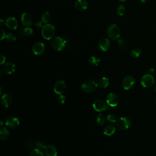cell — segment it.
Wrapping results in <instances>:
<instances>
[{
    "label": "cell",
    "instance_id": "1",
    "mask_svg": "<svg viewBox=\"0 0 156 156\" xmlns=\"http://www.w3.org/2000/svg\"><path fill=\"white\" fill-rule=\"evenodd\" d=\"M55 34V27L51 24H44L41 28L42 37L47 40L52 39Z\"/></svg>",
    "mask_w": 156,
    "mask_h": 156
},
{
    "label": "cell",
    "instance_id": "2",
    "mask_svg": "<svg viewBox=\"0 0 156 156\" xmlns=\"http://www.w3.org/2000/svg\"><path fill=\"white\" fill-rule=\"evenodd\" d=\"M121 31L119 27L115 24L109 25L107 29V35L112 40H118L120 37Z\"/></svg>",
    "mask_w": 156,
    "mask_h": 156
},
{
    "label": "cell",
    "instance_id": "3",
    "mask_svg": "<svg viewBox=\"0 0 156 156\" xmlns=\"http://www.w3.org/2000/svg\"><path fill=\"white\" fill-rule=\"evenodd\" d=\"M66 41L61 37H55L51 41L52 48L57 51H62L66 46Z\"/></svg>",
    "mask_w": 156,
    "mask_h": 156
},
{
    "label": "cell",
    "instance_id": "4",
    "mask_svg": "<svg viewBox=\"0 0 156 156\" xmlns=\"http://www.w3.org/2000/svg\"><path fill=\"white\" fill-rule=\"evenodd\" d=\"M98 84L93 80H88L83 82L81 85V89L85 93H91L97 90Z\"/></svg>",
    "mask_w": 156,
    "mask_h": 156
},
{
    "label": "cell",
    "instance_id": "5",
    "mask_svg": "<svg viewBox=\"0 0 156 156\" xmlns=\"http://www.w3.org/2000/svg\"><path fill=\"white\" fill-rule=\"evenodd\" d=\"M132 125L131 120L127 117H121L117 119L116 122V126L118 129L120 130H127Z\"/></svg>",
    "mask_w": 156,
    "mask_h": 156
},
{
    "label": "cell",
    "instance_id": "6",
    "mask_svg": "<svg viewBox=\"0 0 156 156\" xmlns=\"http://www.w3.org/2000/svg\"><path fill=\"white\" fill-rule=\"evenodd\" d=\"M92 106H93V108H94V110L98 112H104V111H105V110L109 109L108 105H107V102H104L103 100L100 99H96L93 102Z\"/></svg>",
    "mask_w": 156,
    "mask_h": 156
},
{
    "label": "cell",
    "instance_id": "7",
    "mask_svg": "<svg viewBox=\"0 0 156 156\" xmlns=\"http://www.w3.org/2000/svg\"><path fill=\"white\" fill-rule=\"evenodd\" d=\"M154 78L150 74H144L141 79V84L144 88H150L154 83Z\"/></svg>",
    "mask_w": 156,
    "mask_h": 156
},
{
    "label": "cell",
    "instance_id": "8",
    "mask_svg": "<svg viewBox=\"0 0 156 156\" xmlns=\"http://www.w3.org/2000/svg\"><path fill=\"white\" fill-rule=\"evenodd\" d=\"M32 52L36 55H41L45 51V45L41 41L35 43L32 47Z\"/></svg>",
    "mask_w": 156,
    "mask_h": 156
},
{
    "label": "cell",
    "instance_id": "9",
    "mask_svg": "<svg viewBox=\"0 0 156 156\" xmlns=\"http://www.w3.org/2000/svg\"><path fill=\"white\" fill-rule=\"evenodd\" d=\"M106 102L108 106L115 107L119 103V97L115 93H110L106 97Z\"/></svg>",
    "mask_w": 156,
    "mask_h": 156
},
{
    "label": "cell",
    "instance_id": "10",
    "mask_svg": "<svg viewBox=\"0 0 156 156\" xmlns=\"http://www.w3.org/2000/svg\"><path fill=\"white\" fill-rule=\"evenodd\" d=\"M135 83V79L132 76H126L122 82V85L124 90H128L130 89Z\"/></svg>",
    "mask_w": 156,
    "mask_h": 156
},
{
    "label": "cell",
    "instance_id": "11",
    "mask_svg": "<svg viewBox=\"0 0 156 156\" xmlns=\"http://www.w3.org/2000/svg\"><path fill=\"white\" fill-rule=\"evenodd\" d=\"M66 88V82L63 80H57L54 86V91L57 94H63Z\"/></svg>",
    "mask_w": 156,
    "mask_h": 156
},
{
    "label": "cell",
    "instance_id": "12",
    "mask_svg": "<svg viewBox=\"0 0 156 156\" xmlns=\"http://www.w3.org/2000/svg\"><path fill=\"white\" fill-rule=\"evenodd\" d=\"M111 46V43L110 40L106 38H103L99 40L98 43V48L101 51H107Z\"/></svg>",
    "mask_w": 156,
    "mask_h": 156
},
{
    "label": "cell",
    "instance_id": "13",
    "mask_svg": "<svg viewBox=\"0 0 156 156\" xmlns=\"http://www.w3.org/2000/svg\"><path fill=\"white\" fill-rule=\"evenodd\" d=\"M5 26L10 29L15 30L18 27V22L17 20L13 16H10L6 18L5 21Z\"/></svg>",
    "mask_w": 156,
    "mask_h": 156
},
{
    "label": "cell",
    "instance_id": "14",
    "mask_svg": "<svg viewBox=\"0 0 156 156\" xmlns=\"http://www.w3.org/2000/svg\"><path fill=\"white\" fill-rule=\"evenodd\" d=\"M5 126L10 129H14L17 127L20 124L18 119L14 116L9 117L5 121Z\"/></svg>",
    "mask_w": 156,
    "mask_h": 156
},
{
    "label": "cell",
    "instance_id": "15",
    "mask_svg": "<svg viewBox=\"0 0 156 156\" xmlns=\"http://www.w3.org/2000/svg\"><path fill=\"white\" fill-rule=\"evenodd\" d=\"M12 102H13V99L10 94L8 93H5L3 95H2L1 99V102L3 107L6 108L10 107L12 105Z\"/></svg>",
    "mask_w": 156,
    "mask_h": 156
},
{
    "label": "cell",
    "instance_id": "16",
    "mask_svg": "<svg viewBox=\"0 0 156 156\" xmlns=\"http://www.w3.org/2000/svg\"><path fill=\"white\" fill-rule=\"evenodd\" d=\"M43 152L46 156H57V155L56 148L51 144L46 145L43 149Z\"/></svg>",
    "mask_w": 156,
    "mask_h": 156
},
{
    "label": "cell",
    "instance_id": "17",
    "mask_svg": "<svg viewBox=\"0 0 156 156\" xmlns=\"http://www.w3.org/2000/svg\"><path fill=\"white\" fill-rule=\"evenodd\" d=\"M21 21L22 24L26 27H29L32 24L31 16L27 12H24L21 15Z\"/></svg>",
    "mask_w": 156,
    "mask_h": 156
},
{
    "label": "cell",
    "instance_id": "18",
    "mask_svg": "<svg viewBox=\"0 0 156 156\" xmlns=\"http://www.w3.org/2000/svg\"><path fill=\"white\" fill-rule=\"evenodd\" d=\"M74 6L77 10L83 11L88 8V4L86 0H76L74 3Z\"/></svg>",
    "mask_w": 156,
    "mask_h": 156
},
{
    "label": "cell",
    "instance_id": "19",
    "mask_svg": "<svg viewBox=\"0 0 156 156\" xmlns=\"http://www.w3.org/2000/svg\"><path fill=\"white\" fill-rule=\"evenodd\" d=\"M15 65L12 62H7L5 63L2 67L3 71L7 74H12L15 71Z\"/></svg>",
    "mask_w": 156,
    "mask_h": 156
},
{
    "label": "cell",
    "instance_id": "20",
    "mask_svg": "<svg viewBox=\"0 0 156 156\" xmlns=\"http://www.w3.org/2000/svg\"><path fill=\"white\" fill-rule=\"evenodd\" d=\"M10 135L9 130L5 127L1 126L0 130V139L1 141L6 140Z\"/></svg>",
    "mask_w": 156,
    "mask_h": 156
},
{
    "label": "cell",
    "instance_id": "21",
    "mask_svg": "<svg viewBox=\"0 0 156 156\" xmlns=\"http://www.w3.org/2000/svg\"><path fill=\"white\" fill-rule=\"evenodd\" d=\"M115 132V127L113 125L107 126L104 130V134L106 136H111Z\"/></svg>",
    "mask_w": 156,
    "mask_h": 156
},
{
    "label": "cell",
    "instance_id": "22",
    "mask_svg": "<svg viewBox=\"0 0 156 156\" xmlns=\"http://www.w3.org/2000/svg\"><path fill=\"white\" fill-rule=\"evenodd\" d=\"M88 63L90 65L97 66L101 63V59L96 56H91L88 59Z\"/></svg>",
    "mask_w": 156,
    "mask_h": 156
},
{
    "label": "cell",
    "instance_id": "23",
    "mask_svg": "<svg viewBox=\"0 0 156 156\" xmlns=\"http://www.w3.org/2000/svg\"><path fill=\"white\" fill-rule=\"evenodd\" d=\"M109 84V80L106 77H103L100 79L98 82V85L102 88H105L108 87Z\"/></svg>",
    "mask_w": 156,
    "mask_h": 156
},
{
    "label": "cell",
    "instance_id": "24",
    "mask_svg": "<svg viewBox=\"0 0 156 156\" xmlns=\"http://www.w3.org/2000/svg\"><path fill=\"white\" fill-rule=\"evenodd\" d=\"M41 21L45 24H47L51 20V15L48 12H44L41 16Z\"/></svg>",
    "mask_w": 156,
    "mask_h": 156
},
{
    "label": "cell",
    "instance_id": "25",
    "mask_svg": "<svg viewBox=\"0 0 156 156\" xmlns=\"http://www.w3.org/2000/svg\"><path fill=\"white\" fill-rule=\"evenodd\" d=\"M106 118L105 117V116L101 113L99 114L97 116H96V122L98 124H99V126H102L104 124L105 122Z\"/></svg>",
    "mask_w": 156,
    "mask_h": 156
},
{
    "label": "cell",
    "instance_id": "26",
    "mask_svg": "<svg viewBox=\"0 0 156 156\" xmlns=\"http://www.w3.org/2000/svg\"><path fill=\"white\" fill-rule=\"evenodd\" d=\"M141 50H140V48H133V49L130 51V55H131L132 57L137 58V57H138L141 55Z\"/></svg>",
    "mask_w": 156,
    "mask_h": 156
},
{
    "label": "cell",
    "instance_id": "27",
    "mask_svg": "<svg viewBox=\"0 0 156 156\" xmlns=\"http://www.w3.org/2000/svg\"><path fill=\"white\" fill-rule=\"evenodd\" d=\"M116 13L120 16H123L126 13V7L122 4L118 5L116 9Z\"/></svg>",
    "mask_w": 156,
    "mask_h": 156
},
{
    "label": "cell",
    "instance_id": "28",
    "mask_svg": "<svg viewBox=\"0 0 156 156\" xmlns=\"http://www.w3.org/2000/svg\"><path fill=\"white\" fill-rule=\"evenodd\" d=\"M29 156H44V154L41 149L36 148L32 150Z\"/></svg>",
    "mask_w": 156,
    "mask_h": 156
},
{
    "label": "cell",
    "instance_id": "29",
    "mask_svg": "<svg viewBox=\"0 0 156 156\" xmlns=\"http://www.w3.org/2000/svg\"><path fill=\"white\" fill-rule=\"evenodd\" d=\"M24 147L27 149H34V143L32 141L30 140H27L25 141L24 143Z\"/></svg>",
    "mask_w": 156,
    "mask_h": 156
},
{
    "label": "cell",
    "instance_id": "30",
    "mask_svg": "<svg viewBox=\"0 0 156 156\" xmlns=\"http://www.w3.org/2000/svg\"><path fill=\"white\" fill-rule=\"evenodd\" d=\"M118 45L120 48L123 49H125L127 48V44L122 38H119L118 40Z\"/></svg>",
    "mask_w": 156,
    "mask_h": 156
},
{
    "label": "cell",
    "instance_id": "31",
    "mask_svg": "<svg viewBox=\"0 0 156 156\" xmlns=\"http://www.w3.org/2000/svg\"><path fill=\"white\" fill-rule=\"evenodd\" d=\"M33 29L30 27H26L24 29V34L25 36L29 37L33 34Z\"/></svg>",
    "mask_w": 156,
    "mask_h": 156
},
{
    "label": "cell",
    "instance_id": "32",
    "mask_svg": "<svg viewBox=\"0 0 156 156\" xmlns=\"http://www.w3.org/2000/svg\"><path fill=\"white\" fill-rule=\"evenodd\" d=\"M5 40L9 42H13L16 40V37L12 33H9L6 35Z\"/></svg>",
    "mask_w": 156,
    "mask_h": 156
},
{
    "label": "cell",
    "instance_id": "33",
    "mask_svg": "<svg viewBox=\"0 0 156 156\" xmlns=\"http://www.w3.org/2000/svg\"><path fill=\"white\" fill-rule=\"evenodd\" d=\"M106 119L107 120V121L110 123H114V122H116L117 119L115 117V115H112V114H110L108 115L107 118H106Z\"/></svg>",
    "mask_w": 156,
    "mask_h": 156
},
{
    "label": "cell",
    "instance_id": "34",
    "mask_svg": "<svg viewBox=\"0 0 156 156\" xmlns=\"http://www.w3.org/2000/svg\"><path fill=\"white\" fill-rule=\"evenodd\" d=\"M65 101H66V98H65V96L64 95H63L62 94H58V96H57V101H58L60 104H64L65 102Z\"/></svg>",
    "mask_w": 156,
    "mask_h": 156
},
{
    "label": "cell",
    "instance_id": "35",
    "mask_svg": "<svg viewBox=\"0 0 156 156\" xmlns=\"http://www.w3.org/2000/svg\"><path fill=\"white\" fill-rule=\"evenodd\" d=\"M35 146H36V147H37L38 149H42L43 150V149L44 148V147H45L46 145H44V143H43L42 141H38L36 143Z\"/></svg>",
    "mask_w": 156,
    "mask_h": 156
},
{
    "label": "cell",
    "instance_id": "36",
    "mask_svg": "<svg viewBox=\"0 0 156 156\" xmlns=\"http://www.w3.org/2000/svg\"><path fill=\"white\" fill-rule=\"evenodd\" d=\"M34 26L36 29H40L42 28V27L43 26L42 25V23L40 21H37L35 23H34Z\"/></svg>",
    "mask_w": 156,
    "mask_h": 156
},
{
    "label": "cell",
    "instance_id": "37",
    "mask_svg": "<svg viewBox=\"0 0 156 156\" xmlns=\"http://www.w3.org/2000/svg\"><path fill=\"white\" fill-rule=\"evenodd\" d=\"M5 57L3 55V54H1V56H0V64L1 65H2L3 64L5 63Z\"/></svg>",
    "mask_w": 156,
    "mask_h": 156
},
{
    "label": "cell",
    "instance_id": "38",
    "mask_svg": "<svg viewBox=\"0 0 156 156\" xmlns=\"http://www.w3.org/2000/svg\"><path fill=\"white\" fill-rule=\"evenodd\" d=\"M5 32L2 29H1V40H2L4 38H5Z\"/></svg>",
    "mask_w": 156,
    "mask_h": 156
},
{
    "label": "cell",
    "instance_id": "39",
    "mask_svg": "<svg viewBox=\"0 0 156 156\" xmlns=\"http://www.w3.org/2000/svg\"><path fill=\"white\" fill-rule=\"evenodd\" d=\"M154 71H155V70H154V69L153 68H150L148 69L149 74H153V73H154Z\"/></svg>",
    "mask_w": 156,
    "mask_h": 156
},
{
    "label": "cell",
    "instance_id": "40",
    "mask_svg": "<svg viewBox=\"0 0 156 156\" xmlns=\"http://www.w3.org/2000/svg\"><path fill=\"white\" fill-rule=\"evenodd\" d=\"M4 24V20L2 19L0 20V25L2 26Z\"/></svg>",
    "mask_w": 156,
    "mask_h": 156
},
{
    "label": "cell",
    "instance_id": "41",
    "mask_svg": "<svg viewBox=\"0 0 156 156\" xmlns=\"http://www.w3.org/2000/svg\"><path fill=\"white\" fill-rule=\"evenodd\" d=\"M149 0H140V1L143 3H147V2H149Z\"/></svg>",
    "mask_w": 156,
    "mask_h": 156
},
{
    "label": "cell",
    "instance_id": "42",
    "mask_svg": "<svg viewBox=\"0 0 156 156\" xmlns=\"http://www.w3.org/2000/svg\"><path fill=\"white\" fill-rule=\"evenodd\" d=\"M118 1L121 2H126L127 0H118Z\"/></svg>",
    "mask_w": 156,
    "mask_h": 156
},
{
    "label": "cell",
    "instance_id": "43",
    "mask_svg": "<svg viewBox=\"0 0 156 156\" xmlns=\"http://www.w3.org/2000/svg\"><path fill=\"white\" fill-rule=\"evenodd\" d=\"M0 91H1V92H0V94H1V95H2V88H1V87L0 88Z\"/></svg>",
    "mask_w": 156,
    "mask_h": 156
},
{
    "label": "cell",
    "instance_id": "44",
    "mask_svg": "<svg viewBox=\"0 0 156 156\" xmlns=\"http://www.w3.org/2000/svg\"><path fill=\"white\" fill-rule=\"evenodd\" d=\"M154 91L156 92V85L154 87Z\"/></svg>",
    "mask_w": 156,
    "mask_h": 156
},
{
    "label": "cell",
    "instance_id": "45",
    "mask_svg": "<svg viewBox=\"0 0 156 156\" xmlns=\"http://www.w3.org/2000/svg\"><path fill=\"white\" fill-rule=\"evenodd\" d=\"M155 102H156V99H155Z\"/></svg>",
    "mask_w": 156,
    "mask_h": 156
}]
</instances>
